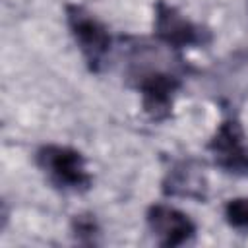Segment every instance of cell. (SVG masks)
<instances>
[{
    "label": "cell",
    "mask_w": 248,
    "mask_h": 248,
    "mask_svg": "<svg viewBox=\"0 0 248 248\" xmlns=\"http://www.w3.org/2000/svg\"><path fill=\"white\" fill-rule=\"evenodd\" d=\"M33 159L45 180L62 194H85L93 186L85 155L72 145L43 143L35 149Z\"/></svg>",
    "instance_id": "1"
},
{
    "label": "cell",
    "mask_w": 248,
    "mask_h": 248,
    "mask_svg": "<svg viewBox=\"0 0 248 248\" xmlns=\"http://www.w3.org/2000/svg\"><path fill=\"white\" fill-rule=\"evenodd\" d=\"M128 81L138 91L141 110L153 122H165L172 116L176 97L182 89V74L163 66L134 64L128 70Z\"/></svg>",
    "instance_id": "2"
},
{
    "label": "cell",
    "mask_w": 248,
    "mask_h": 248,
    "mask_svg": "<svg viewBox=\"0 0 248 248\" xmlns=\"http://www.w3.org/2000/svg\"><path fill=\"white\" fill-rule=\"evenodd\" d=\"M64 17L70 37L83 58V64L91 74H101L110 58L114 45L108 25L97 14L76 2H68L64 6Z\"/></svg>",
    "instance_id": "3"
},
{
    "label": "cell",
    "mask_w": 248,
    "mask_h": 248,
    "mask_svg": "<svg viewBox=\"0 0 248 248\" xmlns=\"http://www.w3.org/2000/svg\"><path fill=\"white\" fill-rule=\"evenodd\" d=\"M153 37L174 54L211 43V29L194 21L176 6L157 0L153 6Z\"/></svg>",
    "instance_id": "4"
},
{
    "label": "cell",
    "mask_w": 248,
    "mask_h": 248,
    "mask_svg": "<svg viewBox=\"0 0 248 248\" xmlns=\"http://www.w3.org/2000/svg\"><path fill=\"white\" fill-rule=\"evenodd\" d=\"M205 149L219 170L248 178V136L234 114H227L219 120Z\"/></svg>",
    "instance_id": "5"
},
{
    "label": "cell",
    "mask_w": 248,
    "mask_h": 248,
    "mask_svg": "<svg viewBox=\"0 0 248 248\" xmlns=\"http://www.w3.org/2000/svg\"><path fill=\"white\" fill-rule=\"evenodd\" d=\"M145 225L153 240L163 248H178L194 242L196 221L180 207L167 202H153L145 209Z\"/></svg>",
    "instance_id": "6"
},
{
    "label": "cell",
    "mask_w": 248,
    "mask_h": 248,
    "mask_svg": "<svg viewBox=\"0 0 248 248\" xmlns=\"http://www.w3.org/2000/svg\"><path fill=\"white\" fill-rule=\"evenodd\" d=\"M163 192L172 198H186L203 202L207 198V178L196 161H180L167 170L163 178Z\"/></svg>",
    "instance_id": "7"
},
{
    "label": "cell",
    "mask_w": 248,
    "mask_h": 248,
    "mask_svg": "<svg viewBox=\"0 0 248 248\" xmlns=\"http://www.w3.org/2000/svg\"><path fill=\"white\" fill-rule=\"evenodd\" d=\"M70 231H72V236L79 244H97L101 236V225L97 217L89 211L76 213L70 221Z\"/></svg>",
    "instance_id": "8"
},
{
    "label": "cell",
    "mask_w": 248,
    "mask_h": 248,
    "mask_svg": "<svg viewBox=\"0 0 248 248\" xmlns=\"http://www.w3.org/2000/svg\"><path fill=\"white\" fill-rule=\"evenodd\" d=\"M223 217L231 229L248 232V196L227 200L223 207Z\"/></svg>",
    "instance_id": "9"
}]
</instances>
